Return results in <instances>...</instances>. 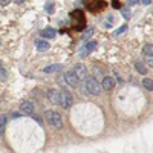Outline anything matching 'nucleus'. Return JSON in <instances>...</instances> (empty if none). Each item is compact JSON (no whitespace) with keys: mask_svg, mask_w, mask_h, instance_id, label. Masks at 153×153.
<instances>
[{"mask_svg":"<svg viewBox=\"0 0 153 153\" xmlns=\"http://www.w3.org/2000/svg\"><path fill=\"white\" fill-rule=\"evenodd\" d=\"M45 120H46V123L51 127H54V129H57V130L63 129V118H61V115L58 112H55V110H46L45 112Z\"/></svg>","mask_w":153,"mask_h":153,"instance_id":"1","label":"nucleus"},{"mask_svg":"<svg viewBox=\"0 0 153 153\" xmlns=\"http://www.w3.org/2000/svg\"><path fill=\"white\" fill-rule=\"evenodd\" d=\"M95 48H97V42H87V43H86V46H84V51H81V55L91 54Z\"/></svg>","mask_w":153,"mask_h":153,"instance_id":"10","label":"nucleus"},{"mask_svg":"<svg viewBox=\"0 0 153 153\" xmlns=\"http://www.w3.org/2000/svg\"><path fill=\"white\" fill-rule=\"evenodd\" d=\"M143 52H144L146 57H153V48H152V45H146L144 49H143Z\"/></svg>","mask_w":153,"mask_h":153,"instance_id":"14","label":"nucleus"},{"mask_svg":"<svg viewBox=\"0 0 153 153\" xmlns=\"http://www.w3.org/2000/svg\"><path fill=\"white\" fill-rule=\"evenodd\" d=\"M121 14H123V17H124L126 20L130 19V11L127 9V8H121Z\"/></svg>","mask_w":153,"mask_h":153,"instance_id":"17","label":"nucleus"},{"mask_svg":"<svg viewBox=\"0 0 153 153\" xmlns=\"http://www.w3.org/2000/svg\"><path fill=\"white\" fill-rule=\"evenodd\" d=\"M3 68V65H2V61H0V69H2Z\"/></svg>","mask_w":153,"mask_h":153,"instance_id":"28","label":"nucleus"},{"mask_svg":"<svg viewBox=\"0 0 153 153\" xmlns=\"http://www.w3.org/2000/svg\"><path fill=\"white\" fill-rule=\"evenodd\" d=\"M34 103L32 101H23L20 104V113L22 115H34Z\"/></svg>","mask_w":153,"mask_h":153,"instance_id":"6","label":"nucleus"},{"mask_svg":"<svg viewBox=\"0 0 153 153\" xmlns=\"http://www.w3.org/2000/svg\"><path fill=\"white\" fill-rule=\"evenodd\" d=\"M52 11H54V3L48 2L46 3V12H48V14H52Z\"/></svg>","mask_w":153,"mask_h":153,"instance_id":"18","label":"nucleus"},{"mask_svg":"<svg viewBox=\"0 0 153 153\" xmlns=\"http://www.w3.org/2000/svg\"><path fill=\"white\" fill-rule=\"evenodd\" d=\"M126 31H127V26L124 25V26H121L120 29H117V31H115L113 34H115V35H121V34H123V32H126Z\"/></svg>","mask_w":153,"mask_h":153,"instance_id":"19","label":"nucleus"},{"mask_svg":"<svg viewBox=\"0 0 153 153\" xmlns=\"http://www.w3.org/2000/svg\"><path fill=\"white\" fill-rule=\"evenodd\" d=\"M6 123H8V115H0V132L5 129Z\"/></svg>","mask_w":153,"mask_h":153,"instance_id":"16","label":"nucleus"},{"mask_svg":"<svg viewBox=\"0 0 153 153\" xmlns=\"http://www.w3.org/2000/svg\"><path fill=\"white\" fill-rule=\"evenodd\" d=\"M84 91H86L89 95L97 97V95H100V92H101V84L94 78V76H86V78H84Z\"/></svg>","mask_w":153,"mask_h":153,"instance_id":"2","label":"nucleus"},{"mask_svg":"<svg viewBox=\"0 0 153 153\" xmlns=\"http://www.w3.org/2000/svg\"><path fill=\"white\" fill-rule=\"evenodd\" d=\"M34 120H35L37 123H40V124H42V118H40V117H34Z\"/></svg>","mask_w":153,"mask_h":153,"instance_id":"24","label":"nucleus"},{"mask_svg":"<svg viewBox=\"0 0 153 153\" xmlns=\"http://www.w3.org/2000/svg\"><path fill=\"white\" fill-rule=\"evenodd\" d=\"M14 2H16V3H23L25 0H14Z\"/></svg>","mask_w":153,"mask_h":153,"instance_id":"27","label":"nucleus"},{"mask_svg":"<svg viewBox=\"0 0 153 153\" xmlns=\"http://www.w3.org/2000/svg\"><path fill=\"white\" fill-rule=\"evenodd\" d=\"M61 69H63L61 65H49V66H46V68L43 69V72H45V74H52V72H58V71H61Z\"/></svg>","mask_w":153,"mask_h":153,"instance_id":"11","label":"nucleus"},{"mask_svg":"<svg viewBox=\"0 0 153 153\" xmlns=\"http://www.w3.org/2000/svg\"><path fill=\"white\" fill-rule=\"evenodd\" d=\"M20 117H22V113H16V112L12 113V118H20Z\"/></svg>","mask_w":153,"mask_h":153,"instance_id":"23","label":"nucleus"},{"mask_svg":"<svg viewBox=\"0 0 153 153\" xmlns=\"http://www.w3.org/2000/svg\"><path fill=\"white\" fill-rule=\"evenodd\" d=\"M115 87V80L112 76H104L103 81H101V89H104V91H112Z\"/></svg>","mask_w":153,"mask_h":153,"instance_id":"8","label":"nucleus"},{"mask_svg":"<svg viewBox=\"0 0 153 153\" xmlns=\"http://www.w3.org/2000/svg\"><path fill=\"white\" fill-rule=\"evenodd\" d=\"M143 3H144V5H150L152 0H143Z\"/></svg>","mask_w":153,"mask_h":153,"instance_id":"25","label":"nucleus"},{"mask_svg":"<svg viewBox=\"0 0 153 153\" xmlns=\"http://www.w3.org/2000/svg\"><path fill=\"white\" fill-rule=\"evenodd\" d=\"M113 75L117 76V80H118V83H123V78H121V76H120V75H118L117 72H113Z\"/></svg>","mask_w":153,"mask_h":153,"instance_id":"21","label":"nucleus"},{"mask_svg":"<svg viewBox=\"0 0 153 153\" xmlns=\"http://www.w3.org/2000/svg\"><path fill=\"white\" fill-rule=\"evenodd\" d=\"M135 69L139 72V74H143V75H146V72H147V69H146V66L143 65L141 61H136L135 63Z\"/></svg>","mask_w":153,"mask_h":153,"instance_id":"13","label":"nucleus"},{"mask_svg":"<svg viewBox=\"0 0 153 153\" xmlns=\"http://www.w3.org/2000/svg\"><path fill=\"white\" fill-rule=\"evenodd\" d=\"M63 78H65V83H66L68 86H71V87H78V84H80V80L76 78L75 74H74L72 71H71V72H66Z\"/></svg>","mask_w":153,"mask_h":153,"instance_id":"5","label":"nucleus"},{"mask_svg":"<svg viewBox=\"0 0 153 153\" xmlns=\"http://www.w3.org/2000/svg\"><path fill=\"white\" fill-rule=\"evenodd\" d=\"M72 72L75 74V76H76V78H78L80 81L84 80L86 76H87V68H86V65H83V63H78V65L74 68Z\"/></svg>","mask_w":153,"mask_h":153,"instance_id":"4","label":"nucleus"},{"mask_svg":"<svg viewBox=\"0 0 153 153\" xmlns=\"http://www.w3.org/2000/svg\"><path fill=\"white\" fill-rule=\"evenodd\" d=\"M92 34H94V29H87V31L84 32L83 38H84V40H87V38H91V37H92Z\"/></svg>","mask_w":153,"mask_h":153,"instance_id":"20","label":"nucleus"},{"mask_svg":"<svg viewBox=\"0 0 153 153\" xmlns=\"http://www.w3.org/2000/svg\"><path fill=\"white\" fill-rule=\"evenodd\" d=\"M0 133H2V132H0Z\"/></svg>","mask_w":153,"mask_h":153,"instance_id":"29","label":"nucleus"},{"mask_svg":"<svg viewBox=\"0 0 153 153\" xmlns=\"http://www.w3.org/2000/svg\"><path fill=\"white\" fill-rule=\"evenodd\" d=\"M136 2H138V0H129V3H130V5H135Z\"/></svg>","mask_w":153,"mask_h":153,"instance_id":"26","label":"nucleus"},{"mask_svg":"<svg viewBox=\"0 0 153 153\" xmlns=\"http://www.w3.org/2000/svg\"><path fill=\"white\" fill-rule=\"evenodd\" d=\"M48 100L52 104H58L60 103V92L57 91V89H49L48 91Z\"/></svg>","mask_w":153,"mask_h":153,"instance_id":"7","label":"nucleus"},{"mask_svg":"<svg viewBox=\"0 0 153 153\" xmlns=\"http://www.w3.org/2000/svg\"><path fill=\"white\" fill-rule=\"evenodd\" d=\"M40 35L45 37V38H55L57 37V31L54 28H46V29H43L40 32Z\"/></svg>","mask_w":153,"mask_h":153,"instance_id":"9","label":"nucleus"},{"mask_svg":"<svg viewBox=\"0 0 153 153\" xmlns=\"http://www.w3.org/2000/svg\"><path fill=\"white\" fill-rule=\"evenodd\" d=\"M112 6H115V8H120V2H117V0H115V2H112Z\"/></svg>","mask_w":153,"mask_h":153,"instance_id":"22","label":"nucleus"},{"mask_svg":"<svg viewBox=\"0 0 153 153\" xmlns=\"http://www.w3.org/2000/svg\"><path fill=\"white\" fill-rule=\"evenodd\" d=\"M61 107H65V109H71L72 104H74V97L69 91H66V89H63V91H60V103Z\"/></svg>","mask_w":153,"mask_h":153,"instance_id":"3","label":"nucleus"},{"mask_svg":"<svg viewBox=\"0 0 153 153\" xmlns=\"http://www.w3.org/2000/svg\"><path fill=\"white\" fill-rule=\"evenodd\" d=\"M37 49L42 51V52H43V51H48V49H49V43L45 42V40H38V42H37Z\"/></svg>","mask_w":153,"mask_h":153,"instance_id":"12","label":"nucleus"},{"mask_svg":"<svg viewBox=\"0 0 153 153\" xmlns=\"http://www.w3.org/2000/svg\"><path fill=\"white\" fill-rule=\"evenodd\" d=\"M143 84H144V87L147 89V91H153V81H152V78H144V81H143Z\"/></svg>","mask_w":153,"mask_h":153,"instance_id":"15","label":"nucleus"}]
</instances>
